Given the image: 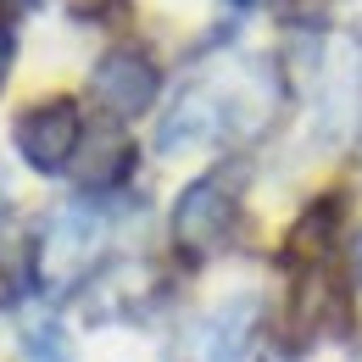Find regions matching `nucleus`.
<instances>
[{"mask_svg":"<svg viewBox=\"0 0 362 362\" xmlns=\"http://www.w3.org/2000/svg\"><path fill=\"white\" fill-rule=\"evenodd\" d=\"M340 212H346V201H340V195H323V201H313V206L296 218V228H290V240H284V257H290V262H301V268H317V262L334 251Z\"/></svg>","mask_w":362,"mask_h":362,"instance_id":"obj_7","label":"nucleus"},{"mask_svg":"<svg viewBox=\"0 0 362 362\" xmlns=\"http://www.w3.org/2000/svg\"><path fill=\"white\" fill-rule=\"evenodd\" d=\"M357 273H362V245H357Z\"/></svg>","mask_w":362,"mask_h":362,"instance_id":"obj_12","label":"nucleus"},{"mask_svg":"<svg viewBox=\"0 0 362 362\" xmlns=\"http://www.w3.org/2000/svg\"><path fill=\"white\" fill-rule=\"evenodd\" d=\"M251 340V301H228L184 334V362H240Z\"/></svg>","mask_w":362,"mask_h":362,"instance_id":"obj_5","label":"nucleus"},{"mask_svg":"<svg viewBox=\"0 0 362 362\" xmlns=\"http://www.w3.org/2000/svg\"><path fill=\"white\" fill-rule=\"evenodd\" d=\"M100 240H106V223L95 206H67L56 223H50L45 245H40V279L50 290L56 284H73L78 273L100 257Z\"/></svg>","mask_w":362,"mask_h":362,"instance_id":"obj_3","label":"nucleus"},{"mask_svg":"<svg viewBox=\"0 0 362 362\" xmlns=\"http://www.w3.org/2000/svg\"><path fill=\"white\" fill-rule=\"evenodd\" d=\"M11 62H17V40H11V28H0V90H6V73H11Z\"/></svg>","mask_w":362,"mask_h":362,"instance_id":"obj_10","label":"nucleus"},{"mask_svg":"<svg viewBox=\"0 0 362 362\" xmlns=\"http://www.w3.org/2000/svg\"><path fill=\"white\" fill-rule=\"evenodd\" d=\"M67 11L73 17H106V11H117V0H67Z\"/></svg>","mask_w":362,"mask_h":362,"instance_id":"obj_9","label":"nucleus"},{"mask_svg":"<svg viewBox=\"0 0 362 362\" xmlns=\"http://www.w3.org/2000/svg\"><path fill=\"white\" fill-rule=\"evenodd\" d=\"M234 218H240V195H234V168L223 173H206L173 201V245L184 257H212L223 251V240L234 234Z\"/></svg>","mask_w":362,"mask_h":362,"instance_id":"obj_1","label":"nucleus"},{"mask_svg":"<svg viewBox=\"0 0 362 362\" xmlns=\"http://www.w3.org/2000/svg\"><path fill=\"white\" fill-rule=\"evenodd\" d=\"M95 95H100V106H106L112 117L151 112V100H156V67H151V56L134 50V45L106 50V56L95 62Z\"/></svg>","mask_w":362,"mask_h":362,"instance_id":"obj_4","label":"nucleus"},{"mask_svg":"<svg viewBox=\"0 0 362 362\" xmlns=\"http://www.w3.org/2000/svg\"><path fill=\"white\" fill-rule=\"evenodd\" d=\"M234 6H240V11H251V6H268V0H234Z\"/></svg>","mask_w":362,"mask_h":362,"instance_id":"obj_11","label":"nucleus"},{"mask_svg":"<svg viewBox=\"0 0 362 362\" xmlns=\"http://www.w3.org/2000/svg\"><path fill=\"white\" fill-rule=\"evenodd\" d=\"M129 168H134V145L123 139V129H95V134L78 139V151H73V184L78 189H112V184L129 179Z\"/></svg>","mask_w":362,"mask_h":362,"instance_id":"obj_6","label":"nucleus"},{"mask_svg":"<svg viewBox=\"0 0 362 362\" xmlns=\"http://www.w3.org/2000/svg\"><path fill=\"white\" fill-rule=\"evenodd\" d=\"M23 346H28V362H73V346H67L62 323H50V317L23 323Z\"/></svg>","mask_w":362,"mask_h":362,"instance_id":"obj_8","label":"nucleus"},{"mask_svg":"<svg viewBox=\"0 0 362 362\" xmlns=\"http://www.w3.org/2000/svg\"><path fill=\"white\" fill-rule=\"evenodd\" d=\"M0 6H6V0H0Z\"/></svg>","mask_w":362,"mask_h":362,"instance_id":"obj_13","label":"nucleus"},{"mask_svg":"<svg viewBox=\"0 0 362 362\" xmlns=\"http://www.w3.org/2000/svg\"><path fill=\"white\" fill-rule=\"evenodd\" d=\"M17 156L34 168V173H67L73 168V151H78V139H84V117H78V106L73 100H40V106H28L23 117H17Z\"/></svg>","mask_w":362,"mask_h":362,"instance_id":"obj_2","label":"nucleus"}]
</instances>
